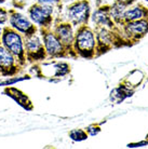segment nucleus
<instances>
[{
  "label": "nucleus",
  "instance_id": "nucleus-2",
  "mask_svg": "<svg viewBox=\"0 0 148 149\" xmlns=\"http://www.w3.org/2000/svg\"><path fill=\"white\" fill-rule=\"evenodd\" d=\"M1 45L14 56L20 66H22L24 69L28 66L25 55L24 36L22 34H20L14 28H12L10 25H4L3 26Z\"/></svg>",
  "mask_w": 148,
  "mask_h": 149
},
{
  "label": "nucleus",
  "instance_id": "nucleus-5",
  "mask_svg": "<svg viewBox=\"0 0 148 149\" xmlns=\"http://www.w3.org/2000/svg\"><path fill=\"white\" fill-rule=\"evenodd\" d=\"M54 10L53 6L35 2L27 8V15L39 28H52L54 24Z\"/></svg>",
  "mask_w": 148,
  "mask_h": 149
},
{
  "label": "nucleus",
  "instance_id": "nucleus-24",
  "mask_svg": "<svg viewBox=\"0 0 148 149\" xmlns=\"http://www.w3.org/2000/svg\"><path fill=\"white\" fill-rule=\"evenodd\" d=\"M114 1H117V2H119V3H122L124 4L126 7L129 8L130 6H132V4H134L135 2H136V0H114Z\"/></svg>",
  "mask_w": 148,
  "mask_h": 149
},
{
  "label": "nucleus",
  "instance_id": "nucleus-23",
  "mask_svg": "<svg viewBox=\"0 0 148 149\" xmlns=\"http://www.w3.org/2000/svg\"><path fill=\"white\" fill-rule=\"evenodd\" d=\"M26 4H27V2H26V0H11V6L12 8H15V9H25Z\"/></svg>",
  "mask_w": 148,
  "mask_h": 149
},
{
  "label": "nucleus",
  "instance_id": "nucleus-7",
  "mask_svg": "<svg viewBox=\"0 0 148 149\" xmlns=\"http://www.w3.org/2000/svg\"><path fill=\"white\" fill-rule=\"evenodd\" d=\"M9 25L17 30L20 34H22L24 38L31 37L34 35L38 34L39 27L31 22V19L24 15L23 13L15 9V8H10L9 9Z\"/></svg>",
  "mask_w": 148,
  "mask_h": 149
},
{
  "label": "nucleus",
  "instance_id": "nucleus-14",
  "mask_svg": "<svg viewBox=\"0 0 148 149\" xmlns=\"http://www.w3.org/2000/svg\"><path fill=\"white\" fill-rule=\"evenodd\" d=\"M141 19H148V7L142 3H137L135 6L132 4L126 9V11L122 15L120 26L126 22H132V21Z\"/></svg>",
  "mask_w": 148,
  "mask_h": 149
},
{
  "label": "nucleus",
  "instance_id": "nucleus-21",
  "mask_svg": "<svg viewBox=\"0 0 148 149\" xmlns=\"http://www.w3.org/2000/svg\"><path fill=\"white\" fill-rule=\"evenodd\" d=\"M8 22H9V9L0 4V26L7 25Z\"/></svg>",
  "mask_w": 148,
  "mask_h": 149
},
{
  "label": "nucleus",
  "instance_id": "nucleus-18",
  "mask_svg": "<svg viewBox=\"0 0 148 149\" xmlns=\"http://www.w3.org/2000/svg\"><path fill=\"white\" fill-rule=\"evenodd\" d=\"M33 78L29 74H26L25 76H12V77H8L4 80L0 81V86H14L15 83L21 81H25V80H30Z\"/></svg>",
  "mask_w": 148,
  "mask_h": 149
},
{
  "label": "nucleus",
  "instance_id": "nucleus-11",
  "mask_svg": "<svg viewBox=\"0 0 148 149\" xmlns=\"http://www.w3.org/2000/svg\"><path fill=\"white\" fill-rule=\"evenodd\" d=\"M2 94L11 98L12 101L15 102V104L19 105L21 108H23L26 111H33L35 109V105H34L31 98L27 93L21 89L16 88L14 86H3L2 90Z\"/></svg>",
  "mask_w": 148,
  "mask_h": 149
},
{
  "label": "nucleus",
  "instance_id": "nucleus-19",
  "mask_svg": "<svg viewBox=\"0 0 148 149\" xmlns=\"http://www.w3.org/2000/svg\"><path fill=\"white\" fill-rule=\"evenodd\" d=\"M105 122V121H102L100 123H91L88 127H85L84 130L87 131V133L89 136H97L102 132V124Z\"/></svg>",
  "mask_w": 148,
  "mask_h": 149
},
{
  "label": "nucleus",
  "instance_id": "nucleus-28",
  "mask_svg": "<svg viewBox=\"0 0 148 149\" xmlns=\"http://www.w3.org/2000/svg\"><path fill=\"white\" fill-rule=\"evenodd\" d=\"M0 77H1V74H0Z\"/></svg>",
  "mask_w": 148,
  "mask_h": 149
},
{
  "label": "nucleus",
  "instance_id": "nucleus-26",
  "mask_svg": "<svg viewBox=\"0 0 148 149\" xmlns=\"http://www.w3.org/2000/svg\"><path fill=\"white\" fill-rule=\"evenodd\" d=\"M8 0H0V4H3V3H6Z\"/></svg>",
  "mask_w": 148,
  "mask_h": 149
},
{
  "label": "nucleus",
  "instance_id": "nucleus-27",
  "mask_svg": "<svg viewBox=\"0 0 148 149\" xmlns=\"http://www.w3.org/2000/svg\"><path fill=\"white\" fill-rule=\"evenodd\" d=\"M145 1H146V2H147V3H148V0H145Z\"/></svg>",
  "mask_w": 148,
  "mask_h": 149
},
{
  "label": "nucleus",
  "instance_id": "nucleus-8",
  "mask_svg": "<svg viewBox=\"0 0 148 149\" xmlns=\"http://www.w3.org/2000/svg\"><path fill=\"white\" fill-rule=\"evenodd\" d=\"M24 47L28 66L34 63H41L48 60V54L40 35L36 34L31 37L24 38Z\"/></svg>",
  "mask_w": 148,
  "mask_h": 149
},
{
  "label": "nucleus",
  "instance_id": "nucleus-13",
  "mask_svg": "<svg viewBox=\"0 0 148 149\" xmlns=\"http://www.w3.org/2000/svg\"><path fill=\"white\" fill-rule=\"evenodd\" d=\"M135 91L136 90L132 88L131 84H129L124 79H122V80H120L118 86L110 91L109 101L114 104H121L126 100L133 96L135 94Z\"/></svg>",
  "mask_w": 148,
  "mask_h": 149
},
{
  "label": "nucleus",
  "instance_id": "nucleus-4",
  "mask_svg": "<svg viewBox=\"0 0 148 149\" xmlns=\"http://www.w3.org/2000/svg\"><path fill=\"white\" fill-rule=\"evenodd\" d=\"M67 21L74 27L89 24L91 19V3L90 0H74L66 8Z\"/></svg>",
  "mask_w": 148,
  "mask_h": 149
},
{
  "label": "nucleus",
  "instance_id": "nucleus-10",
  "mask_svg": "<svg viewBox=\"0 0 148 149\" xmlns=\"http://www.w3.org/2000/svg\"><path fill=\"white\" fill-rule=\"evenodd\" d=\"M24 70L22 66H20L15 57L4 48L0 45V74L3 78L21 74Z\"/></svg>",
  "mask_w": 148,
  "mask_h": 149
},
{
  "label": "nucleus",
  "instance_id": "nucleus-3",
  "mask_svg": "<svg viewBox=\"0 0 148 149\" xmlns=\"http://www.w3.org/2000/svg\"><path fill=\"white\" fill-rule=\"evenodd\" d=\"M38 34L40 35L45 49L48 54V60L69 58V54L66 51L63 43L59 40L52 28H39Z\"/></svg>",
  "mask_w": 148,
  "mask_h": 149
},
{
  "label": "nucleus",
  "instance_id": "nucleus-17",
  "mask_svg": "<svg viewBox=\"0 0 148 149\" xmlns=\"http://www.w3.org/2000/svg\"><path fill=\"white\" fill-rule=\"evenodd\" d=\"M68 137L71 138L73 142L80 143L87 141L89 138V135L84 129H73L68 132Z\"/></svg>",
  "mask_w": 148,
  "mask_h": 149
},
{
  "label": "nucleus",
  "instance_id": "nucleus-22",
  "mask_svg": "<svg viewBox=\"0 0 148 149\" xmlns=\"http://www.w3.org/2000/svg\"><path fill=\"white\" fill-rule=\"evenodd\" d=\"M145 146H148V138L137 143H129L126 147L128 148H141V147H145Z\"/></svg>",
  "mask_w": 148,
  "mask_h": 149
},
{
  "label": "nucleus",
  "instance_id": "nucleus-12",
  "mask_svg": "<svg viewBox=\"0 0 148 149\" xmlns=\"http://www.w3.org/2000/svg\"><path fill=\"white\" fill-rule=\"evenodd\" d=\"M91 21L94 26H103L108 29L117 31L120 30V26L116 24L109 15V4L97 6V8L91 13Z\"/></svg>",
  "mask_w": 148,
  "mask_h": 149
},
{
  "label": "nucleus",
  "instance_id": "nucleus-20",
  "mask_svg": "<svg viewBox=\"0 0 148 149\" xmlns=\"http://www.w3.org/2000/svg\"><path fill=\"white\" fill-rule=\"evenodd\" d=\"M36 2L41 4H49V6H53V7L57 9L59 11L62 10V6H63V0H36Z\"/></svg>",
  "mask_w": 148,
  "mask_h": 149
},
{
  "label": "nucleus",
  "instance_id": "nucleus-15",
  "mask_svg": "<svg viewBox=\"0 0 148 149\" xmlns=\"http://www.w3.org/2000/svg\"><path fill=\"white\" fill-rule=\"evenodd\" d=\"M50 63H51V66L53 68V71L50 74V78H49L48 81L56 82L59 81V80H61L62 78H65L68 74H71V66L67 62L50 60Z\"/></svg>",
  "mask_w": 148,
  "mask_h": 149
},
{
  "label": "nucleus",
  "instance_id": "nucleus-25",
  "mask_svg": "<svg viewBox=\"0 0 148 149\" xmlns=\"http://www.w3.org/2000/svg\"><path fill=\"white\" fill-rule=\"evenodd\" d=\"M2 33H3V26H0V45L2 42Z\"/></svg>",
  "mask_w": 148,
  "mask_h": 149
},
{
  "label": "nucleus",
  "instance_id": "nucleus-6",
  "mask_svg": "<svg viewBox=\"0 0 148 149\" xmlns=\"http://www.w3.org/2000/svg\"><path fill=\"white\" fill-rule=\"evenodd\" d=\"M52 30L55 34V36L59 38V40L63 43L66 51L69 54V57L71 58H78L76 53L74 51V39H75V29L71 22L64 21V19H57V21L54 22Z\"/></svg>",
  "mask_w": 148,
  "mask_h": 149
},
{
  "label": "nucleus",
  "instance_id": "nucleus-9",
  "mask_svg": "<svg viewBox=\"0 0 148 149\" xmlns=\"http://www.w3.org/2000/svg\"><path fill=\"white\" fill-rule=\"evenodd\" d=\"M123 37L129 42L130 47L136 45L148 34V19H141L126 22L121 26Z\"/></svg>",
  "mask_w": 148,
  "mask_h": 149
},
{
  "label": "nucleus",
  "instance_id": "nucleus-1",
  "mask_svg": "<svg viewBox=\"0 0 148 149\" xmlns=\"http://www.w3.org/2000/svg\"><path fill=\"white\" fill-rule=\"evenodd\" d=\"M95 34L89 24L76 27L74 39V51L77 57L83 60H94L95 55Z\"/></svg>",
  "mask_w": 148,
  "mask_h": 149
},
{
  "label": "nucleus",
  "instance_id": "nucleus-16",
  "mask_svg": "<svg viewBox=\"0 0 148 149\" xmlns=\"http://www.w3.org/2000/svg\"><path fill=\"white\" fill-rule=\"evenodd\" d=\"M128 7H126L124 4L119 3L117 1H114L111 4H109V15L112 19V21L120 26V23H121V19H122V15L126 11V9Z\"/></svg>",
  "mask_w": 148,
  "mask_h": 149
}]
</instances>
